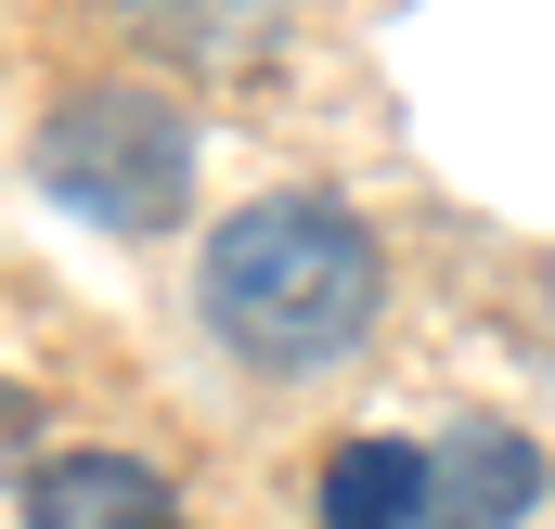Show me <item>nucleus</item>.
Wrapping results in <instances>:
<instances>
[{
    "instance_id": "nucleus-1",
    "label": "nucleus",
    "mask_w": 555,
    "mask_h": 529,
    "mask_svg": "<svg viewBox=\"0 0 555 529\" xmlns=\"http://www.w3.org/2000/svg\"><path fill=\"white\" fill-rule=\"evenodd\" d=\"M375 297H388L375 220H362L349 194H310V181L246 194V207L207 233V259H194L207 336H220L233 362H259V375H323V362H349V349L375 336Z\"/></svg>"
},
{
    "instance_id": "nucleus-2",
    "label": "nucleus",
    "mask_w": 555,
    "mask_h": 529,
    "mask_svg": "<svg viewBox=\"0 0 555 529\" xmlns=\"http://www.w3.org/2000/svg\"><path fill=\"white\" fill-rule=\"evenodd\" d=\"M39 194L91 233H168L181 194H194V117L155 91V78H65L39 104V142H26Z\"/></svg>"
},
{
    "instance_id": "nucleus-3",
    "label": "nucleus",
    "mask_w": 555,
    "mask_h": 529,
    "mask_svg": "<svg viewBox=\"0 0 555 529\" xmlns=\"http://www.w3.org/2000/svg\"><path fill=\"white\" fill-rule=\"evenodd\" d=\"M543 504V452H530V426H504V413H452L439 439H426V529H530Z\"/></svg>"
},
{
    "instance_id": "nucleus-4",
    "label": "nucleus",
    "mask_w": 555,
    "mask_h": 529,
    "mask_svg": "<svg viewBox=\"0 0 555 529\" xmlns=\"http://www.w3.org/2000/svg\"><path fill=\"white\" fill-rule=\"evenodd\" d=\"M168 478L142 452H52L13 478V529H168Z\"/></svg>"
},
{
    "instance_id": "nucleus-5",
    "label": "nucleus",
    "mask_w": 555,
    "mask_h": 529,
    "mask_svg": "<svg viewBox=\"0 0 555 529\" xmlns=\"http://www.w3.org/2000/svg\"><path fill=\"white\" fill-rule=\"evenodd\" d=\"M323 529H426V439H336Z\"/></svg>"
}]
</instances>
